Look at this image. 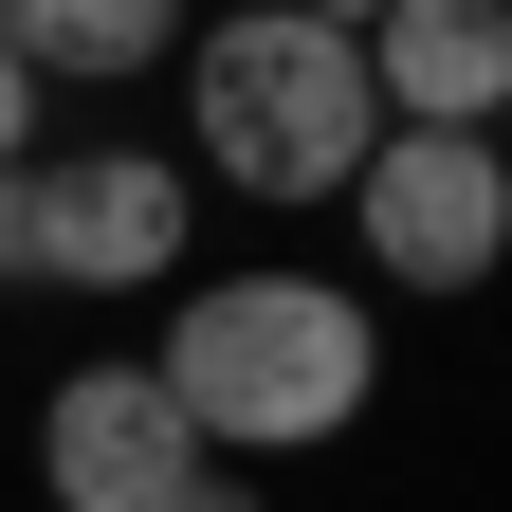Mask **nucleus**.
<instances>
[{
    "instance_id": "1",
    "label": "nucleus",
    "mask_w": 512,
    "mask_h": 512,
    "mask_svg": "<svg viewBox=\"0 0 512 512\" xmlns=\"http://www.w3.org/2000/svg\"><path fill=\"white\" fill-rule=\"evenodd\" d=\"M147 384L183 403V439H202L220 476H256V458H330V439L384 403V311L330 293V275H202V293L165 311Z\"/></svg>"
},
{
    "instance_id": "2",
    "label": "nucleus",
    "mask_w": 512,
    "mask_h": 512,
    "mask_svg": "<svg viewBox=\"0 0 512 512\" xmlns=\"http://www.w3.org/2000/svg\"><path fill=\"white\" fill-rule=\"evenodd\" d=\"M183 183H238V202H348L366 147H384V92H366V37L311 19V0H256V19L183 37Z\"/></svg>"
},
{
    "instance_id": "3",
    "label": "nucleus",
    "mask_w": 512,
    "mask_h": 512,
    "mask_svg": "<svg viewBox=\"0 0 512 512\" xmlns=\"http://www.w3.org/2000/svg\"><path fill=\"white\" fill-rule=\"evenodd\" d=\"M183 238H202V183L165 147H37L0 183V275L19 293H183Z\"/></svg>"
},
{
    "instance_id": "4",
    "label": "nucleus",
    "mask_w": 512,
    "mask_h": 512,
    "mask_svg": "<svg viewBox=\"0 0 512 512\" xmlns=\"http://www.w3.org/2000/svg\"><path fill=\"white\" fill-rule=\"evenodd\" d=\"M348 238L384 293H494L512 275V128H384L348 183Z\"/></svg>"
},
{
    "instance_id": "5",
    "label": "nucleus",
    "mask_w": 512,
    "mask_h": 512,
    "mask_svg": "<svg viewBox=\"0 0 512 512\" xmlns=\"http://www.w3.org/2000/svg\"><path fill=\"white\" fill-rule=\"evenodd\" d=\"M183 476H220V458L183 439V403L147 384V348H110V366H74L37 403V494L55 512H165Z\"/></svg>"
},
{
    "instance_id": "6",
    "label": "nucleus",
    "mask_w": 512,
    "mask_h": 512,
    "mask_svg": "<svg viewBox=\"0 0 512 512\" xmlns=\"http://www.w3.org/2000/svg\"><path fill=\"white\" fill-rule=\"evenodd\" d=\"M348 37H366L384 128H512V0H384Z\"/></svg>"
},
{
    "instance_id": "7",
    "label": "nucleus",
    "mask_w": 512,
    "mask_h": 512,
    "mask_svg": "<svg viewBox=\"0 0 512 512\" xmlns=\"http://www.w3.org/2000/svg\"><path fill=\"white\" fill-rule=\"evenodd\" d=\"M0 55L37 92H110V74H165V0H0Z\"/></svg>"
},
{
    "instance_id": "8",
    "label": "nucleus",
    "mask_w": 512,
    "mask_h": 512,
    "mask_svg": "<svg viewBox=\"0 0 512 512\" xmlns=\"http://www.w3.org/2000/svg\"><path fill=\"white\" fill-rule=\"evenodd\" d=\"M37 147H55V92H37V74H19V55H0V183H19V165H37Z\"/></svg>"
},
{
    "instance_id": "9",
    "label": "nucleus",
    "mask_w": 512,
    "mask_h": 512,
    "mask_svg": "<svg viewBox=\"0 0 512 512\" xmlns=\"http://www.w3.org/2000/svg\"><path fill=\"white\" fill-rule=\"evenodd\" d=\"M165 512H256V476H183V494H165Z\"/></svg>"
}]
</instances>
